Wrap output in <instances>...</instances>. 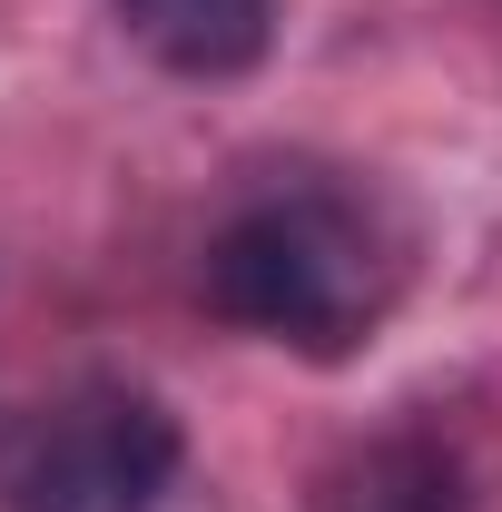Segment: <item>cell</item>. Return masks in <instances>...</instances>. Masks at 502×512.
<instances>
[{
    "label": "cell",
    "instance_id": "cell-1",
    "mask_svg": "<svg viewBox=\"0 0 502 512\" xmlns=\"http://www.w3.org/2000/svg\"><path fill=\"white\" fill-rule=\"evenodd\" d=\"M394 296V237L345 188H266L207 237V306L296 355H345Z\"/></svg>",
    "mask_w": 502,
    "mask_h": 512
},
{
    "label": "cell",
    "instance_id": "cell-2",
    "mask_svg": "<svg viewBox=\"0 0 502 512\" xmlns=\"http://www.w3.org/2000/svg\"><path fill=\"white\" fill-rule=\"evenodd\" d=\"M178 483V414L138 384H69L0 444V512H158Z\"/></svg>",
    "mask_w": 502,
    "mask_h": 512
},
{
    "label": "cell",
    "instance_id": "cell-3",
    "mask_svg": "<svg viewBox=\"0 0 502 512\" xmlns=\"http://www.w3.org/2000/svg\"><path fill=\"white\" fill-rule=\"evenodd\" d=\"M109 10L178 79H237L266 60V30H276V0H109Z\"/></svg>",
    "mask_w": 502,
    "mask_h": 512
},
{
    "label": "cell",
    "instance_id": "cell-4",
    "mask_svg": "<svg viewBox=\"0 0 502 512\" xmlns=\"http://www.w3.org/2000/svg\"><path fill=\"white\" fill-rule=\"evenodd\" d=\"M315 512H473V473L443 434H375L325 473Z\"/></svg>",
    "mask_w": 502,
    "mask_h": 512
}]
</instances>
